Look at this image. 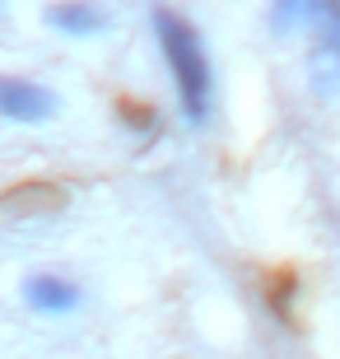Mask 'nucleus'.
Returning a JSON list of instances; mask_svg holds the SVG:
<instances>
[{
    "label": "nucleus",
    "mask_w": 340,
    "mask_h": 359,
    "mask_svg": "<svg viewBox=\"0 0 340 359\" xmlns=\"http://www.w3.org/2000/svg\"><path fill=\"white\" fill-rule=\"evenodd\" d=\"M0 10H5V0H0Z\"/></svg>",
    "instance_id": "7"
},
{
    "label": "nucleus",
    "mask_w": 340,
    "mask_h": 359,
    "mask_svg": "<svg viewBox=\"0 0 340 359\" xmlns=\"http://www.w3.org/2000/svg\"><path fill=\"white\" fill-rule=\"evenodd\" d=\"M42 24L52 28L56 38H70V42H89L107 28V14L93 5V0H56L42 10Z\"/></svg>",
    "instance_id": "5"
},
{
    "label": "nucleus",
    "mask_w": 340,
    "mask_h": 359,
    "mask_svg": "<svg viewBox=\"0 0 340 359\" xmlns=\"http://www.w3.org/2000/svg\"><path fill=\"white\" fill-rule=\"evenodd\" d=\"M24 308L38 318H70L84 308V290L75 280L56 276V271H38V276L24 280Z\"/></svg>",
    "instance_id": "4"
},
{
    "label": "nucleus",
    "mask_w": 340,
    "mask_h": 359,
    "mask_svg": "<svg viewBox=\"0 0 340 359\" xmlns=\"http://www.w3.org/2000/svg\"><path fill=\"white\" fill-rule=\"evenodd\" d=\"M154 24V42H158V56L168 66V84H172V98H177V112H182L186 126H205L210 112H215V66H210V52H205V38L200 28L186 19V14L158 5L149 14Z\"/></svg>",
    "instance_id": "1"
},
{
    "label": "nucleus",
    "mask_w": 340,
    "mask_h": 359,
    "mask_svg": "<svg viewBox=\"0 0 340 359\" xmlns=\"http://www.w3.org/2000/svg\"><path fill=\"white\" fill-rule=\"evenodd\" d=\"M308 75L322 98L340 93V0H322L308 24Z\"/></svg>",
    "instance_id": "2"
},
{
    "label": "nucleus",
    "mask_w": 340,
    "mask_h": 359,
    "mask_svg": "<svg viewBox=\"0 0 340 359\" xmlns=\"http://www.w3.org/2000/svg\"><path fill=\"white\" fill-rule=\"evenodd\" d=\"M61 112L52 84L33 80V75H0V121L14 126H47Z\"/></svg>",
    "instance_id": "3"
},
{
    "label": "nucleus",
    "mask_w": 340,
    "mask_h": 359,
    "mask_svg": "<svg viewBox=\"0 0 340 359\" xmlns=\"http://www.w3.org/2000/svg\"><path fill=\"white\" fill-rule=\"evenodd\" d=\"M322 0H271V10H266V19H271V33L275 38H289V33H299V28L313 24V14Z\"/></svg>",
    "instance_id": "6"
}]
</instances>
